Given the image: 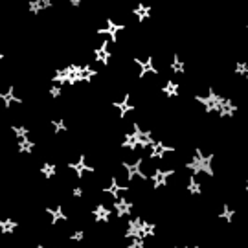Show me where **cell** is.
I'll return each instance as SVG.
<instances>
[{
	"label": "cell",
	"mask_w": 248,
	"mask_h": 248,
	"mask_svg": "<svg viewBox=\"0 0 248 248\" xmlns=\"http://www.w3.org/2000/svg\"><path fill=\"white\" fill-rule=\"evenodd\" d=\"M112 177H114V187L127 189V187H131L133 169L127 168L125 164H122V162H118L114 168H112Z\"/></svg>",
	"instance_id": "1"
},
{
	"label": "cell",
	"mask_w": 248,
	"mask_h": 248,
	"mask_svg": "<svg viewBox=\"0 0 248 248\" xmlns=\"http://www.w3.org/2000/svg\"><path fill=\"white\" fill-rule=\"evenodd\" d=\"M136 171L145 178H158V164H156V156L153 158H142L136 166Z\"/></svg>",
	"instance_id": "2"
},
{
	"label": "cell",
	"mask_w": 248,
	"mask_h": 248,
	"mask_svg": "<svg viewBox=\"0 0 248 248\" xmlns=\"http://www.w3.org/2000/svg\"><path fill=\"white\" fill-rule=\"evenodd\" d=\"M99 208H101V212H105V213H110L120 208V206H118V199H116L114 189L99 191Z\"/></svg>",
	"instance_id": "3"
}]
</instances>
